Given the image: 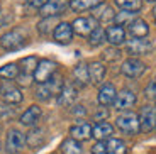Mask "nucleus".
<instances>
[{
    "instance_id": "4be33fe9",
    "label": "nucleus",
    "mask_w": 156,
    "mask_h": 154,
    "mask_svg": "<svg viewBox=\"0 0 156 154\" xmlns=\"http://www.w3.org/2000/svg\"><path fill=\"white\" fill-rule=\"evenodd\" d=\"M102 4H104V0H71L70 7L75 12H83L88 10V9H97Z\"/></svg>"
},
{
    "instance_id": "aec40b11",
    "label": "nucleus",
    "mask_w": 156,
    "mask_h": 154,
    "mask_svg": "<svg viewBox=\"0 0 156 154\" xmlns=\"http://www.w3.org/2000/svg\"><path fill=\"white\" fill-rule=\"evenodd\" d=\"M88 76H90V81L92 83H102L104 78H105V66L98 61H94L88 65Z\"/></svg>"
},
{
    "instance_id": "a878e982",
    "label": "nucleus",
    "mask_w": 156,
    "mask_h": 154,
    "mask_svg": "<svg viewBox=\"0 0 156 154\" xmlns=\"http://www.w3.org/2000/svg\"><path fill=\"white\" fill-rule=\"evenodd\" d=\"M73 78L80 86H85L88 83L90 76H88V68L85 65H78L76 68L73 69Z\"/></svg>"
},
{
    "instance_id": "f03ea898",
    "label": "nucleus",
    "mask_w": 156,
    "mask_h": 154,
    "mask_svg": "<svg viewBox=\"0 0 156 154\" xmlns=\"http://www.w3.org/2000/svg\"><path fill=\"white\" fill-rule=\"evenodd\" d=\"M0 44L2 47L7 51H16L20 49L27 44V34L24 29H12V31L5 32L2 37H0Z\"/></svg>"
},
{
    "instance_id": "c9c22d12",
    "label": "nucleus",
    "mask_w": 156,
    "mask_h": 154,
    "mask_svg": "<svg viewBox=\"0 0 156 154\" xmlns=\"http://www.w3.org/2000/svg\"><path fill=\"white\" fill-rule=\"evenodd\" d=\"M46 2L48 0H27V4L32 5V7H36V9H43L44 5H46Z\"/></svg>"
},
{
    "instance_id": "e433bc0d",
    "label": "nucleus",
    "mask_w": 156,
    "mask_h": 154,
    "mask_svg": "<svg viewBox=\"0 0 156 154\" xmlns=\"http://www.w3.org/2000/svg\"><path fill=\"white\" fill-rule=\"evenodd\" d=\"M153 17H154V20H156V5H154V9H153Z\"/></svg>"
},
{
    "instance_id": "7c9ffc66",
    "label": "nucleus",
    "mask_w": 156,
    "mask_h": 154,
    "mask_svg": "<svg viewBox=\"0 0 156 154\" xmlns=\"http://www.w3.org/2000/svg\"><path fill=\"white\" fill-rule=\"evenodd\" d=\"M104 39H105V32L102 31L100 27H97V29L88 36V43L92 44V46H100V44L104 43Z\"/></svg>"
},
{
    "instance_id": "ddd939ff",
    "label": "nucleus",
    "mask_w": 156,
    "mask_h": 154,
    "mask_svg": "<svg viewBox=\"0 0 156 154\" xmlns=\"http://www.w3.org/2000/svg\"><path fill=\"white\" fill-rule=\"evenodd\" d=\"M136 103V95L131 90H122L121 93H117L115 102H114V108L117 110H127Z\"/></svg>"
},
{
    "instance_id": "412c9836",
    "label": "nucleus",
    "mask_w": 156,
    "mask_h": 154,
    "mask_svg": "<svg viewBox=\"0 0 156 154\" xmlns=\"http://www.w3.org/2000/svg\"><path fill=\"white\" fill-rule=\"evenodd\" d=\"M41 107H37V105H32V107H29L27 110L24 112L22 115H20V122L24 124V125H29V127H32V125H36V122H37L39 119H41Z\"/></svg>"
},
{
    "instance_id": "72a5a7b5",
    "label": "nucleus",
    "mask_w": 156,
    "mask_h": 154,
    "mask_svg": "<svg viewBox=\"0 0 156 154\" xmlns=\"http://www.w3.org/2000/svg\"><path fill=\"white\" fill-rule=\"evenodd\" d=\"M92 154H107V147L104 141H98L94 147H92Z\"/></svg>"
},
{
    "instance_id": "f3484780",
    "label": "nucleus",
    "mask_w": 156,
    "mask_h": 154,
    "mask_svg": "<svg viewBox=\"0 0 156 154\" xmlns=\"http://www.w3.org/2000/svg\"><path fill=\"white\" fill-rule=\"evenodd\" d=\"M0 95H2V98H4L7 103H20V102H22V93H20V90L14 85L2 86Z\"/></svg>"
},
{
    "instance_id": "5701e85b",
    "label": "nucleus",
    "mask_w": 156,
    "mask_h": 154,
    "mask_svg": "<svg viewBox=\"0 0 156 154\" xmlns=\"http://www.w3.org/2000/svg\"><path fill=\"white\" fill-rule=\"evenodd\" d=\"M75 98H76V88H73L71 85L63 86L61 93L58 95V103L59 105H70V103H73Z\"/></svg>"
},
{
    "instance_id": "f257e3e1",
    "label": "nucleus",
    "mask_w": 156,
    "mask_h": 154,
    "mask_svg": "<svg viewBox=\"0 0 156 154\" xmlns=\"http://www.w3.org/2000/svg\"><path fill=\"white\" fill-rule=\"evenodd\" d=\"M63 86H65L63 85V78L55 73L46 83H41V85L36 88V96H37L39 100H49L51 96L61 93Z\"/></svg>"
},
{
    "instance_id": "9b49d317",
    "label": "nucleus",
    "mask_w": 156,
    "mask_h": 154,
    "mask_svg": "<svg viewBox=\"0 0 156 154\" xmlns=\"http://www.w3.org/2000/svg\"><path fill=\"white\" fill-rule=\"evenodd\" d=\"M53 37L59 44H70L73 39V27L68 22H59L56 29L53 31Z\"/></svg>"
},
{
    "instance_id": "4468645a",
    "label": "nucleus",
    "mask_w": 156,
    "mask_h": 154,
    "mask_svg": "<svg viewBox=\"0 0 156 154\" xmlns=\"http://www.w3.org/2000/svg\"><path fill=\"white\" fill-rule=\"evenodd\" d=\"M105 39L109 41L110 44H114V46H119V44H122L126 41V31L122 26H110L109 29L105 31Z\"/></svg>"
},
{
    "instance_id": "20e7f679",
    "label": "nucleus",
    "mask_w": 156,
    "mask_h": 154,
    "mask_svg": "<svg viewBox=\"0 0 156 154\" xmlns=\"http://www.w3.org/2000/svg\"><path fill=\"white\" fill-rule=\"evenodd\" d=\"M115 125L121 129L124 134L134 135L141 131L139 127V117L133 112H126V114H121V115L115 119Z\"/></svg>"
},
{
    "instance_id": "b1692460",
    "label": "nucleus",
    "mask_w": 156,
    "mask_h": 154,
    "mask_svg": "<svg viewBox=\"0 0 156 154\" xmlns=\"http://www.w3.org/2000/svg\"><path fill=\"white\" fill-rule=\"evenodd\" d=\"M105 147H107V154H126L127 152L126 142L121 141V139H109L105 142Z\"/></svg>"
},
{
    "instance_id": "9d476101",
    "label": "nucleus",
    "mask_w": 156,
    "mask_h": 154,
    "mask_svg": "<svg viewBox=\"0 0 156 154\" xmlns=\"http://www.w3.org/2000/svg\"><path fill=\"white\" fill-rule=\"evenodd\" d=\"M127 53L133 56H139V54H149L153 51V43L148 39H133L127 43Z\"/></svg>"
},
{
    "instance_id": "dca6fc26",
    "label": "nucleus",
    "mask_w": 156,
    "mask_h": 154,
    "mask_svg": "<svg viewBox=\"0 0 156 154\" xmlns=\"http://www.w3.org/2000/svg\"><path fill=\"white\" fill-rule=\"evenodd\" d=\"M115 96H117V92H115V88H114V85L107 83V85H104L100 88L97 98H98V103H100V105L109 107V105H112L114 102H115Z\"/></svg>"
},
{
    "instance_id": "473e14b6",
    "label": "nucleus",
    "mask_w": 156,
    "mask_h": 154,
    "mask_svg": "<svg viewBox=\"0 0 156 154\" xmlns=\"http://www.w3.org/2000/svg\"><path fill=\"white\" fill-rule=\"evenodd\" d=\"M55 20H56V17H44V20H41V22H39V32H41V34H48V32H49V29H51L49 24L55 22Z\"/></svg>"
},
{
    "instance_id": "c85d7f7f",
    "label": "nucleus",
    "mask_w": 156,
    "mask_h": 154,
    "mask_svg": "<svg viewBox=\"0 0 156 154\" xmlns=\"http://www.w3.org/2000/svg\"><path fill=\"white\" fill-rule=\"evenodd\" d=\"M0 76L7 78V80H14V78L19 76V65L16 63H9V65L2 66L0 68Z\"/></svg>"
},
{
    "instance_id": "39448f33",
    "label": "nucleus",
    "mask_w": 156,
    "mask_h": 154,
    "mask_svg": "<svg viewBox=\"0 0 156 154\" xmlns=\"http://www.w3.org/2000/svg\"><path fill=\"white\" fill-rule=\"evenodd\" d=\"M55 73H56V63L49 61V59H43V61H39L37 66H36L34 80L41 85V83H46Z\"/></svg>"
},
{
    "instance_id": "4c0bfd02",
    "label": "nucleus",
    "mask_w": 156,
    "mask_h": 154,
    "mask_svg": "<svg viewBox=\"0 0 156 154\" xmlns=\"http://www.w3.org/2000/svg\"><path fill=\"white\" fill-rule=\"evenodd\" d=\"M149 2H156V0H149Z\"/></svg>"
},
{
    "instance_id": "0eeeda50",
    "label": "nucleus",
    "mask_w": 156,
    "mask_h": 154,
    "mask_svg": "<svg viewBox=\"0 0 156 154\" xmlns=\"http://www.w3.org/2000/svg\"><path fill=\"white\" fill-rule=\"evenodd\" d=\"M71 27H73V31L76 32V34L90 36L98 27V22H97L95 17H78V19L71 24Z\"/></svg>"
},
{
    "instance_id": "58836bf2",
    "label": "nucleus",
    "mask_w": 156,
    "mask_h": 154,
    "mask_svg": "<svg viewBox=\"0 0 156 154\" xmlns=\"http://www.w3.org/2000/svg\"><path fill=\"white\" fill-rule=\"evenodd\" d=\"M154 102H156V96H154Z\"/></svg>"
},
{
    "instance_id": "2f4dec72",
    "label": "nucleus",
    "mask_w": 156,
    "mask_h": 154,
    "mask_svg": "<svg viewBox=\"0 0 156 154\" xmlns=\"http://www.w3.org/2000/svg\"><path fill=\"white\" fill-rule=\"evenodd\" d=\"M134 16H136V12H121V14H117L115 17H114V20L117 22V26H121V22L124 24V22H127V24H131L134 20Z\"/></svg>"
},
{
    "instance_id": "f8f14e48",
    "label": "nucleus",
    "mask_w": 156,
    "mask_h": 154,
    "mask_svg": "<svg viewBox=\"0 0 156 154\" xmlns=\"http://www.w3.org/2000/svg\"><path fill=\"white\" fill-rule=\"evenodd\" d=\"M68 5V0H48L46 5L41 9V16L44 17H56L61 14Z\"/></svg>"
},
{
    "instance_id": "c756f323",
    "label": "nucleus",
    "mask_w": 156,
    "mask_h": 154,
    "mask_svg": "<svg viewBox=\"0 0 156 154\" xmlns=\"http://www.w3.org/2000/svg\"><path fill=\"white\" fill-rule=\"evenodd\" d=\"M94 17H97V19L104 20V22H109V20H114V17H115V16H114L112 9L107 7V5H104V7H100V9H95Z\"/></svg>"
},
{
    "instance_id": "7ed1b4c3",
    "label": "nucleus",
    "mask_w": 156,
    "mask_h": 154,
    "mask_svg": "<svg viewBox=\"0 0 156 154\" xmlns=\"http://www.w3.org/2000/svg\"><path fill=\"white\" fill-rule=\"evenodd\" d=\"M37 58L36 56H27V58H22L19 61V83L22 86H29L32 81V75L36 71V66H37Z\"/></svg>"
},
{
    "instance_id": "423d86ee",
    "label": "nucleus",
    "mask_w": 156,
    "mask_h": 154,
    "mask_svg": "<svg viewBox=\"0 0 156 154\" xmlns=\"http://www.w3.org/2000/svg\"><path fill=\"white\" fill-rule=\"evenodd\" d=\"M26 144V135L17 129H12L7 134V141H5V149L9 154H17Z\"/></svg>"
},
{
    "instance_id": "a211bd4d",
    "label": "nucleus",
    "mask_w": 156,
    "mask_h": 154,
    "mask_svg": "<svg viewBox=\"0 0 156 154\" xmlns=\"http://www.w3.org/2000/svg\"><path fill=\"white\" fill-rule=\"evenodd\" d=\"M114 134V127L109 122H98L92 127V135H94L97 141H105L110 139V135Z\"/></svg>"
},
{
    "instance_id": "6ab92c4d",
    "label": "nucleus",
    "mask_w": 156,
    "mask_h": 154,
    "mask_svg": "<svg viewBox=\"0 0 156 154\" xmlns=\"http://www.w3.org/2000/svg\"><path fill=\"white\" fill-rule=\"evenodd\" d=\"M127 26H129V34L133 36V37H136V39L146 37V36H148V32H149L148 24H146L143 19H134L133 22L127 24Z\"/></svg>"
},
{
    "instance_id": "2eb2a0df",
    "label": "nucleus",
    "mask_w": 156,
    "mask_h": 154,
    "mask_svg": "<svg viewBox=\"0 0 156 154\" xmlns=\"http://www.w3.org/2000/svg\"><path fill=\"white\" fill-rule=\"evenodd\" d=\"M70 134L71 139H75V141H87L92 137V125L87 122H80L70 129Z\"/></svg>"
},
{
    "instance_id": "cd10ccee",
    "label": "nucleus",
    "mask_w": 156,
    "mask_h": 154,
    "mask_svg": "<svg viewBox=\"0 0 156 154\" xmlns=\"http://www.w3.org/2000/svg\"><path fill=\"white\" fill-rule=\"evenodd\" d=\"M117 7H121L126 12H137L143 7V2L141 0H114Z\"/></svg>"
},
{
    "instance_id": "393cba45",
    "label": "nucleus",
    "mask_w": 156,
    "mask_h": 154,
    "mask_svg": "<svg viewBox=\"0 0 156 154\" xmlns=\"http://www.w3.org/2000/svg\"><path fill=\"white\" fill-rule=\"evenodd\" d=\"M61 152L63 154H83V149L78 141L75 139H66L61 142Z\"/></svg>"
},
{
    "instance_id": "1a4fd4ad",
    "label": "nucleus",
    "mask_w": 156,
    "mask_h": 154,
    "mask_svg": "<svg viewBox=\"0 0 156 154\" xmlns=\"http://www.w3.org/2000/svg\"><path fill=\"white\" fill-rule=\"evenodd\" d=\"M121 69H122V73H124L126 76L139 78L141 75L146 71V65L143 61H139V59H136V58H131V59H126V61L122 63Z\"/></svg>"
},
{
    "instance_id": "f704fd0d",
    "label": "nucleus",
    "mask_w": 156,
    "mask_h": 154,
    "mask_svg": "<svg viewBox=\"0 0 156 154\" xmlns=\"http://www.w3.org/2000/svg\"><path fill=\"white\" fill-rule=\"evenodd\" d=\"M146 95H148V96H153V98L156 96V80H153L151 83L148 85V88H146Z\"/></svg>"
},
{
    "instance_id": "6e6552de",
    "label": "nucleus",
    "mask_w": 156,
    "mask_h": 154,
    "mask_svg": "<svg viewBox=\"0 0 156 154\" xmlns=\"http://www.w3.org/2000/svg\"><path fill=\"white\" fill-rule=\"evenodd\" d=\"M156 125V107L146 105L141 110L139 115V127L143 132H151Z\"/></svg>"
},
{
    "instance_id": "bb28decb",
    "label": "nucleus",
    "mask_w": 156,
    "mask_h": 154,
    "mask_svg": "<svg viewBox=\"0 0 156 154\" xmlns=\"http://www.w3.org/2000/svg\"><path fill=\"white\" fill-rule=\"evenodd\" d=\"M44 139H46V137H44V131H43V129H34V131L29 132V135H27L26 141H27L29 146L36 149V147H39L41 144L44 142Z\"/></svg>"
}]
</instances>
